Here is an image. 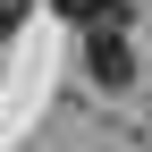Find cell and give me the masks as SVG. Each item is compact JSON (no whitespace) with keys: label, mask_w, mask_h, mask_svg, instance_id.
<instances>
[{"label":"cell","mask_w":152,"mask_h":152,"mask_svg":"<svg viewBox=\"0 0 152 152\" xmlns=\"http://www.w3.org/2000/svg\"><path fill=\"white\" fill-rule=\"evenodd\" d=\"M85 68H93V85H110V93H118L127 76H135L127 34H118V26H85Z\"/></svg>","instance_id":"1"},{"label":"cell","mask_w":152,"mask_h":152,"mask_svg":"<svg viewBox=\"0 0 152 152\" xmlns=\"http://www.w3.org/2000/svg\"><path fill=\"white\" fill-rule=\"evenodd\" d=\"M59 9L76 17V26H118V9H127V0H59Z\"/></svg>","instance_id":"2"},{"label":"cell","mask_w":152,"mask_h":152,"mask_svg":"<svg viewBox=\"0 0 152 152\" xmlns=\"http://www.w3.org/2000/svg\"><path fill=\"white\" fill-rule=\"evenodd\" d=\"M17 26H26V0H0V42H9Z\"/></svg>","instance_id":"3"}]
</instances>
